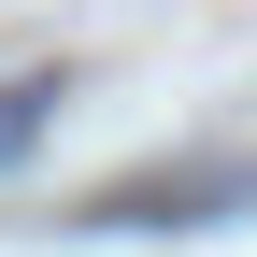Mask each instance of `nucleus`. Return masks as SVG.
Listing matches in <instances>:
<instances>
[{
    "label": "nucleus",
    "instance_id": "nucleus-1",
    "mask_svg": "<svg viewBox=\"0 0 257 257\" xmlns=\"http://www.w3.org/2000/svg\"><path fill=\"white\" fill-rule=\"evenodd\" d=\"M57 114V72H29V86H0V157H29V128Z\"/></svg>",
    "mask_w": 257,
    "mask_h": 257
}]
</instances>
